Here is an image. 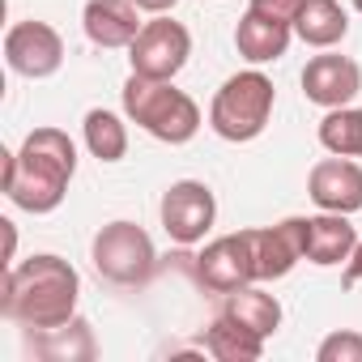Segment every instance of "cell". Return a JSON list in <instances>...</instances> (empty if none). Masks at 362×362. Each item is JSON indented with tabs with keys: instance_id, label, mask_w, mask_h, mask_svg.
Instances as JSON below:
<instances>
[{
	"instance_id": "8",
	"label": "cell",
	"mask_w": 362,
	"mask_h": 362,
	"mask_svg": "<svg viewBox=\"0 0 362 362\" xmlns=\"http://www.w3.org/2000/svg\"><path fill=\"white\" fill-rule=\"evenodd\" d=\"M197 281L209 294H235L256 281V256H252V235H222L201 247L197 256Z\"/></svg>"
},
{
	"instance_id": "24",
	"label": "cell",
	"mask_w": 362,
	"mask_h": 362,
	"mask_svg": "<svg viewBox=\"0 0 362 362\" xmlns=\"http://www.w3.org/2000/svg\"><path fill=\"white\" fill-rule=\"evenodd\" d=\"M358 281H362V239H358V247L345 260V286H358Z\"/></svg>"
},
{
	"instance_id": "11",
	"label": "cell",
	"mask_w": 362,
	"mask_h": 362,
	"mask_svg": "<svg viewBox=\"0 0 362 362\" xmlns=\"http://www.w3.org/2000/svg\"><path fill=\"white\" fill-rule=\"evenodd\" d=\"M252 256H256V281H281L294 273L298 260H307L303 247V218H286L277 226H252Z\"/></svg>"
},
{
	"instance_id": "26",
	"label": "cell",
	"mask_w": 362,
	"mask_h": 362,
	"mask_svg": "<svg viewBox=\"0 0 362 362\" xmlns=\"http://www.w3.org/2000/svg\"><path fill=\"white\" fill-rule=\"evenodd\" d=\"M349 5H354V9H358V13H362V0H349Z\"/></svg>"
},
{
	"instance_id": "13",
	"label": "cell",
	"mask_w": 362,
	"mask_h": 362,
	"mask_svg": "<svg viewBox=\"0 0 362 362\" xmlns=\"http://www.w3.org/2000/svg\"><path fill=\"white\" fill-rule=\"evenodd\" d=\"M141 26L145 22H141V9L132 0H86V9H81V30L103 52L128 47L141 35Z\"/></svg>"
},
{
	"instance_id": "14",
	"label": "cell",
	"mask_w": 362,
	"mask_h": 362,
	"mask_svg": "<svg viewBox=\"0 0 362 362\" xmlns=\"http://www.w3.org/2000/svg\"><path fill=\"white\" fill-rule=\"evenodd\" d=\"M303 247H307V260L311 264L332 269V264H345L349 260V252L358 247V230H354L349 214L320 209L315 218H303Z\"/></svg>"
},
{
	"instance_id": "21",
	"label": "cell",
	"mask_w": 362,
	"mask_h": 362,
	"mask_svg": "<svg viewBox=\"0 0 362 362\" xmlns=\"http://www.w3.org/2000/svg\"><path fill=\"white\" fill-rule=\"evenodd\" d=\"M320 145L341 158H362V111L358 107H332L320 119Z\"/></svg>"
},
{
	"instance_id": "9",
	"label": "cell",
	"mask_w": 362,
	"mask_h": 362,
	"mask_svg": "<svg viewBox=\"0 0 362 362\" xmlns=\"http://www.w3.org/2000/svg\"><path fill=\"white\" fill-rule=\"evenodd\" d=\"M5 64L18 73V77H30V81H43L52 73H60L64 64V39L56 26L47 22H13L9 35H5Z\"/></svg>"
},
{
	"instance_id": "4",
	"label": "cell",
	"mask_w": 362,
	"mask_h": 362,
	"mask_svg": "<svg viewBox=\"0 0 362 362\" xmlns=\"http://www.w3.org/2000/svg\"><path fill=\"white\" fill-rule=\"evenodd\" d=\"M273 103H277V90L273 81L260 73V69H247V73H235L222 81V90L214 94L209 103V128L222 136V141H256L264 128H269V115H273Z\"/></svg>"
},
{
	"instance_id": "18",
	"label": "cell",
	"mask_w": 362,
	"mask_h": 362,
	"mask_svg": "<svg viewBox=\"0 0 362 362\" xmlns=\"http://www.w3.org/2000/svg\"><path fill=\"white\" fill-rule=\"evenodd\" d=\"M201 345H205V354L218 358V362H256V358L264 354V337H256L252 328L226 320L222 311H218V320L205 328V341H201Z\"/></svg>"
},
{
	"instance_id": "22",
	"label": "cell",
	"mask_w": 362,
	"mask_h": 362,
	"mask_svg": "<svg viewBox=\"0 0 362 362\" xmlns=\"http://www.w3.org/2000/svg\"><path fill=\"white\" fill-rule=\"evenodd\" d=\"M320 362H362V332L354 328H341V332H328L315 349Z\"/></svg>"
},
{
	"instance_id": "16",
	"label": "cell",
	"mask_w": 362,
	"mask_h": 362,
	"mask_svg": "<svg viewBox=\"0 0 362 362\" xmlns=\"http://www.w3.org/2000/svg\"><path fill=\"white\" fill-rule=\"evenodd\" d=\"M294 35L307 47L328 52L349 35V13L341 9V0H303V9L294 18Z\"/></svg>"
},
{
	"instance_id": "5",
	"label": "cell",
	"mask_w": 362,
	"mask_h": 362,
	"mask_svg": "<svg viewBox=\"0 0 362 362\" xmlns=\"http://www.w3.org/2000/svg\"><path fill=\"white\" fill-rule=\"evenodd\" d=\"M90 260L94 273L119 290H145L158 273L153 239L136 222H107L90 243Z\"/></svg>"
},
{
	"instance_id": "15",
	"label": "cell",
	"mask_w": 362,
	"mask_h": 362,
	"mask_svg": "<svg viewBox=\"0 0 362 362\" xmlns=\"http://www.w3.org/2000/svg\"><path fill=\"white\" fill-rule=\"evenodd\" d=\"M290 39H294V26L290 22H277V18H264L256 9H247L235 26V47L247 64H269V60H281L290 52Z\"/></svg>"
},
{
	"instance_id": "6",
	"label": "cell",
	"mask_w": 362,
	"mask_h": 362,
	"mask_svg": "<svg viewBox=\"0 0 362 362\" xmlns=\"http://www.w3.org/2000/svg\"><path fill=\"white\" fill-rule=\"evenodd\" d=\"M192 56V35L184 22H170L162 13H153V22L141 26V35L128 43V64L136 77L149 81H175L179 69Z\"/></svg>"
},
{
	"instance_id": "7",
	"label": "cell",
	"mask_w": 362,
	"mask_h": 362,
	"mask_svg": "<svg viewBox=\"0 0 362 362\" xmlns=\"http://www.w3.org/2000/svg\"><path fill=\"white\" fill-rule=\"evenodd\" d=\"M158 218H162V230L170 235V243L197 247V243H205V235L218 222V197H214L209 184H201V179H175V184L162 192Z\"/></svg>"
},
{
	"instance_id": "17",
	"label": "cell",
	"mask_w": 362,
	"mask_h": 362,
	"mask_svg": "<svg viewBox=\"0 0 362 362\" xmlns=\"http://www.w3.org/2000/svg\"><path fill=\"white\" fill-rule=\"evenodd\" d=\"M222 315L235 320V324H243V328H252L264 341L281 328V303L273 294H264L256 281L243 286V290H235V294H222Z\"/></svg>"
},
{
	"instance_id": "1",
	"label": "cell",
	"mask_w": 362,
	"mask_h": 362,
	"mask_svg": "<svg viewBox=\"0 0 362 362\" xmlns=\"http://www.w3.org/2000/svg\"><path fill=\"white\" fill-rule=\"evenodd\" d=\"M77 298H81L77 269L64 256L39 252L13 269H5L0 315L30 328V332H47V328H60L77 315Z\"/></svg>"
},
{
	"instance_id": "12",
	"label": "cell",
	"mask_w": 362,
	"mask_h": 362,
	"mask_svg": "<svg viewBox=\"0 0 362 362\" xmlns=\"http://www.w3.org/2000/svg\"><path fill=\"white\" fill-rule=\"evenodd\" d=\"M307 197L328 214H358L362 209V166L354 158H324L307 175Z\"/></svg>"
},
{
	"instance_id": "19",
	"label": "cell",
	"mask_w": 362,
	"mask_h": 362,
	"mask_svg": "<svg viewBox=\"0 0 362 362\" xmlns=\"http://www.w3.org/2000/svg\"><path fill=\"white\" fill-rule=\"evenodd\" d=\"M35 354L47 358V362H90L94 358V332L86 320H69L60 328H47V332H35Z\"/></svg>"
},
{
	"instance_id": "25",
	"label": "cell",
	"mask_w": 362,
	"mask_h": 362,
	"mask_svg": "<svg viewBox=\"0 0 362 362\" xmlns=\"http://www.w3.org/2000/svg\"><path fill=\"white\" fill-rule=\"evenodd\" d=\"M132 5H136L141 13H170L179 0H132Z\"/></svg>"
},
{
	"instance_id": "10",
	"label": "cell",
	"mask_w": 362,
	"mask_h": 362,
	"mask_svg": "<svg viewBox=\"0 0 362 362\" xmlns=\"http://www.w3.org/2000/svg\"><path fill=\"white\" fill-rule=\"evenodd\" d=\"M303 94L307 103L332 111V107H349L362 90V69L349 60V56H337V52H324V56H311L307 69H303Z\"/></svg>"
},
{
	"instance_id": "23",
	"label": "cell",
	"mask_w": 362,
	"mask_h": 362,
	"mask_svg": "<svg viewBox=\"0 0 362 362\" xmlns=\"http://www.w3.org/2000/svg\"><path fill=\"white\" fill-rule=\"evenodd\" d=\"M247 9H256V13H264V18H277V22H290V26H294V18H298V9H303V0H252Z\"/></svg>"
},
{
	"instance_id": "2",
	"label": "cell",
	"mask_w": 362,
	"mask_h": 362,
	"mask_svg": "<svg viewBox=\"0 0 362 362\" xmlns=\"http://www.w3.org/2000/svg\"><path fill=\"white\" fill-rule=\"evenodd\" d=\"M77 175V145L64 128H35L18 153H5V197L26 214H56Z\"/></svg>"
},
{
	"instance_id": "3",
	"label": "cell",
	"mask_w": 362,
	"mask_h": 362,
	"mask_svg": "<svg viewBox=\"0 0 362 362\" xmlns=\"http://www.w3.org/2000/svg\"><path fill=\"white\" fill-rule=\"evenodd\" d=\"M124 115L162 145H188L205 124L192 94L175 90L170 81H149L136 73L124 81Z\"/></svg>"
},
{
	"instance_id": "20",
	"label": "cell",
	"mask_w": 362,
	"mask_h": 362,
	"mask_svg": "<svg viewBox=\"0 0 362 362\" xmlns=\"http://www.w3.org/2000/svg\"><path fill=\"white\" fill-rule=\"evenodd\" d=\"M81 136H86V149H90L98 162H119V158L128 153V124H124L115 111H107V107L86 111Z\"/></svg>"
}]
</instances>
